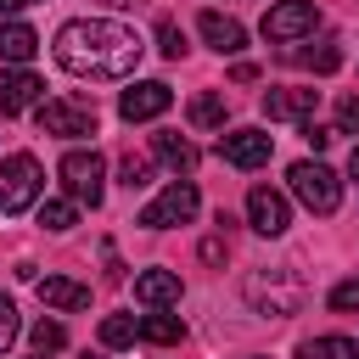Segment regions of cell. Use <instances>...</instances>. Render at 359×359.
Masks as SVG:
<instances>
[{
	"mask_svg": "<svg viewBox=\"0 0 359 359\" xmlns=\"http://www.w3.org/2000/svg\"><path fill=\"white\" fill-rule=\"evenodd\" d=\"M140 34L112 17H73L56 28V62L73 79H129L140 67Z\"/></svg>",
	"mask_w": 359,
	"mask_h": 359,
	"instance_id": "cell-1",
	"label": "cell"
},
{
	"mask_svg": "<svg viewBox=\"0 0 359 359\" xmlns=\"http://www.w3.org/2000/svg\"><path fill=\"white\" fill-rule=\"evenodd\" d=\"M247 303H252L258 314H269V320L297 314V309H303V280H297V269H252V275H247Z\"/></svg>",
	"mask_w": 359,
	"mask_h": 359,
	"instance_id": "cell-2",
	"label": "cell"
},
{
	"mask_svg": "<svg viewBox=\"0 0 359 359\" xmlns=\"http://www.w3.org/2000/svg\"><path fill=\"white\" fill-rule=\"evenodd\" d=\"M39 191H45V168H39V157L11 151V157L0 163V213H22V208H34Z\"/></svg>",
	"mask_w": 359,
	"mask_h": 359,
	"instance_id": "cell-3",
	"label": "cell"
},
{
	"mask_svg": "<svg viewBox=\"0 0 359 359\" xmlns=\"http://www.w3.org/2000/svg\"><path fill=\"white\" fill-rule=\"evenodd\" d=\"M62 191L79 202V208H101V191H107V157L90 146V151H67L62 157Z\"/></svg>",
	"mask_w": 359,
	"mask_h": 359,
	"instance_id": "cell-4",
	"label": "cell"
},
{
	"mask_svg": "<svg viewBox=\"0 0 359 359\" xmlns=\"http://www.w3.org/2000/svg\"><path fill=\"white\" fill-rule=\"evenodd\" d=\"M286 180H292V196H297L309 213H337V202H342V180H337L325 163H309V157H303V163H292Z\"/></svg>",
	"mask_w": 359,
	"mask_h": 359,
	"instance_id": "cell-5",
	"label": "cell"
},
{
	"mask_svg": "<svg viewBox=\"0 0 359 359\" xmlns=\"http://www.w3.org/2000/svg\"><path fill=\"white\" fill-rule=\"evenodd\" d=\"M34 118H39V129L56 135V140H84V135H95V107H90V101H73V95L39 101Z\"/></svg>",
	"mask_w": 359,
	"mask_h": 359,
	"instance_id": "cell-6",
	"label": "cell"
},
{
	"mask_svg": "<svg viewBox=\"0 0 359 359\" xmlns=\"http://www.w3.org/2000/svg\"><path fill=\"white\" fill-rule=\"evenodd\" d=\"M196 208H202L196 185H191V180H174V185H163V191L140 208V224H146V230H174V224L196 219Z\"/></svg>",
	"mask_w": 359,
	"mask_h": 359,
	"instance_id": "cell-7",
	"label": "cell"
},
{
	"mask_svg": "<svg viewBox=\"0 0 359 359\" xmlns=\"http://www.w3.org/2000/svg\"><path fill=\"white\" fill-rule=\"evenodd\" d=\"M314 28H320L314 0H280V6L264 11V39H275V45H286V39H309Z\"/></svg>",
	"mask_w": 359,
	"mask_h": 359,
	"instance_id": "cell-8",
	"label": "cell"
},
{
	"mask_svg": "<svg viewBox=\"0 0 359 359\" xmlns=\"http://www.w3.org/2000/svg\"><path fill=\"white\" fill-rule=\"evenodd\" d=\"M174 107V90L163 84V79H135L123 95H118V112L129 118V123H151V118H163Z\"/></svg>",
	"mask_w": 359,
	"mask_h": 359,
	"instance_id": "cell-9",
	"label": "cell"
},
{
	"mask_svg": "<svg viewBox=\"0 0 359 359\" xmlns=\"http://www.w3.org/2000/svg\"><path fill=\"white\" fill-rule=\"evenodd\" d=\"M247 224H252L258 236H286V224H292V202H286V191H275V185H252V191H247Z\"/></svg>",
	"mask_w": 359,
	"mask_h": 359,
	"instance_id": "cell-10",
	"label": "cell"
},
{
	"mask_svg": "<svg viewBox=\"0 0 359 359\" xmlns=\"http://www.w3.org/2000/svg\"><path fill=\"white\" fill-rule=\"evenodd\" d=\"M269 151H275V140L264 129H230V135H219V157L230 168H264Z\"/></svg>",
	"mask_w": 359,
	"mask_h": 359,
	"instance_id": "cell-11",
	"label": "cell"
},
{
	"mask_svg": "<svg viewBox=\"0 0 359 359\" xmlns=\"http://www.w3.org/2000/svg\"><path fill=\"white\" fill-rule=\"evenodd\" d=\"M180 292H185V286H180L174 269H140V275H135V297H140L146 309H174Z\"/></svg>",
	"mask_w": 359,
	"mask_h": 359,
	"instance_id": "cell-12",
	"label": "cell"
},
{
	"mask_svg": "<svg viewBox=\"0 0 359 359\" xmlns=\"http://www.w3.org/2000/svg\"><path fill=\"white\" fill-rule=\"evenodd\" d=\"M196 28H202V39H208L219 56H236V50L247 45V28H241L236 17H224V11H202V17H196Z\"/></svg>",
	"mask_w": 359,
	"mask_h": 359,
	"instance_id": "cell-13",
	"label": "cell"
},
{
	"mask_svg": "<svg viewBox=\"0 0 359 359\" xmlns=\"http://www.w3.org/2000/svg\"><path fill=\"white\" fill-rule=\"evenodd\" d=\"M314 101H320V90H269V95H264V118H275V123H303V118L314 112Z\"/></svg>",
	"mask_w": 359,
	"mask_h": 359,
	"instance_id": "cell-14",
	"label": "cell"
},
{
	"mask_svg": "<svg viewBox=\"0 0 359 359\" xmlns=\"http://www.w3.org/2000/svg\"><path fill=\"white\" fill-rule=\"evenodd\" d=\"M39 286V303L45 309H90V286H79V280H67V275H45V280H34Z\"/></svg>",
	"mask_w": 359,
	"mask_h": 359,
	"instance_id": "cell-15",
	"label": "cell"
},
{
	"mask_svg": "<svg viewBox=\"0 0 359 359\" xmlns=\"http://www.w3.org/2000/svg\"><path fill=\"white\" fill-rule=\"evenodd\" d=\"M34 50H39V34H34L28 22H17V17H0V62L22 67Z\"/></svg>",
	"mask_w": 359,
	"mask_h": 359,
	"instance_id": "cell-16",
	"label": "cell"
},
{
	"mask_svg": "<svg viewBox=\"0 0 359 359\" xmlns=\"http://www.w3.org/2000/svg\"><path fill=\"white\" fill-rule=\"evenodd\" d=\"M39 95H45V84H39L28 67H17V73H6V79H0V101H6V118H11V112H22V107H39Z\"/></svg>",
	"mask_w": 359,
	"mask_h": 359,
	"instance_id": "cell-17",
	"label": "cell"
},
{
	"mask_svg": "<svg viewBox=\"0 0 359 359\" xmlns=\"http://www.w3.org/2000/svg\"><path fill=\"white\" fill-rule=\"evenodd\" d=\"M151 151H157L174 174H191V168H196V146H191L185 135H151Z\"/></svg>",
	"mask_w": 359,
	"mask_h": 359,
	"instance_id": "cell-18",
	"label": "cell"
},
{
	"mask_svg": "<svg viewBox=\"0 0 359 359\" xmlns=\"http://www.w3.org/2000/svg\"><path fill=\"white\" fill-rule=\"evenodd\" d=\"M140 337H146V342H157V348H174V342L185 337V320H180V314H163V309H151V314L140 320Z\"/></svg>",
	"mask_w": 359,
	"mask_h": 359,
	"instance_id": "cell-19",
	"label": "cell"
},
{
	"mask_svg": "<svg viewBox=\"0 0 359 359\" xmlns=\"http://www.w3.org/2000/svg\"><path fill=\"white\" fill-rule=\"evenodd\" d=\"M297 359H359V342H348V337H309L297 348Z\"/></svg>",
	"mask_w": 359,
	"mask_h": 359,
	"instance_id": "cell-20",
	"label": "cell"
},
{
	"mask_svg": "<svg viewBox=\"0 0 359 359\" xmlns=\"http://www.w3.org/2000/svg\"><path fill=\"white\" fill-rule=\"evenodd\" d=\"M73 219H79V202H73V196H50V202H39V224H45V230L62 236V230H73Z\"/></svg>",
	"mask_w": 359,
	"mask_h": 359,
	"instance_id": "cell-21",
	"label": "cell"
},
{
	"mask_svg": "<svg viewBox=\"0 0 359 359\" xmlns=\"http://www.w3.org/2000/svg\"><path fill=\"white\" fill-rule=\"evenodd\" d=\"M140 337V320L135 314H107L101 320V348H129Z\"/></svg>",
	"mask_w": 359,
	"mask_h": 359,
	"instance_id": "cell-22",
	"label": "cell"
},
{
	"mask_svg": "<svg viewBox=\"0 0 359 359\" xmlns=\"http://www.w3.org/2000/svg\"><path fill=\"white\" fill-rule=\"evenodd\" d=\"M191 123H196V129H224V95H213V90L196 95V101H191Z\"/></svg>",
	"mask_w": 359,
	"mask_h": 359,
	"instance_id": "cell-23",
	"label": "cell"
},
{
	"mask_svg": "<svg viewBox=\"0 0 359 359\" xmlns=\"http://www.w3.org/2000/svg\"><path fill=\"white\" fill-rule=\"evenodd\" d=\"M297 62H303V67H314V73H331V67L342 62V50H337V39H320L314 50H297Z\"/></svg>",
	"mask_w": 359,
	"mask_h": 359,
	"instance_id": "cell-24",
	"label": "cell"
},
{
	"mask_svg": "<svg viewBox=\"0 0 359 359\" xmlns=\"http://www.w3.org/2000/svg\"><path fill=\"white\" fill-rule=\"evenodd\" d=\"M118 180H123L129 191H140V185H151V157H135V151H129V157L118 163Z\"/></svg>",
	"mask_w": 359,
	"mask_h": 359,
	"instance_id": "cell-25",
	"label": "cell"
},
{
	"mask_svg": "<svg viewBox=\"0 0 359 359\" xmlns=\"http://www.w3.org/2000/svg\"><path fill=\"white\" fill-rule=\"evenodd\" d=\"M157 50H163L168 62L185 56V34H180V22H157Z\"/></svg>",
	"mask_w": 359,
	"mask_h": 359,
	"instance_id": "cell-26",
	"label": "cell"
},
{
	"mask_svg": "<svg viewBox=\"0 0 359 359\" xmlns=\"http://www.w3.org/2000/svg\"><path fill=\"white\" fill-rule=\"evenodd\" d=\"M331 309H337V314H353V309H359V275H348V280L331 286Z\"/></svg>",
	"mask_w": 359,
	"mask_h": 359,
	"instance_id": "cell-27",
	"label": "cell"
},
{
	"mask_svg": "<svg viewBox=\"0 0 359 359\" xmlns=\"http://www.w3.org/2000/svg\"><path fill=\"white\" fill-rule=\"evenodd\" d=\"M17 331H22V320H17V303H11L6 292H0V353H6L11 342H17Z\"/></svg>",
	"mask_w": 359,
	"mask_h": 359,
	"instance_id": "cell-28",
	"label": "cell"
},
{
	"mask_svg": "<svg viewBox=\"0 0 359 359\" xmlns=\"http://www.w3.org/2000/svg\"><path fill=\"white\" fill-rule=\"evenodd\" d=\"M62 342H67V331H62L56 320H39V325H34V348H39V353H56Z\"/></svg>",
	"mask_w": 359,
	"mask_h": 359,
	"instance_id": "cell-29",
	"label": "cell"
},
{
	"mask_svg": "<svg viewBox=\"0 0 359 359\" xmlns=\"http://www.w3.org/2000/svg\"><path fill=\"white\" fill-rule=\"evenodd\" d=\"M337 129L342 135H359V95H342L337 101Z\"/></svg>",
	"mask_w": 359,
	"mask_h": 359,
	"instance_id": "cell-30",
	"label": "cell"
},
{
	"mask_svg": "<svg viewBox=\"0 0 359 359\" xmlns=\"http://www.w3.org/2000/svg\"><path fill=\"white\" fill-rule=\"evenodd\" d=\"M337 135H342V129H325V123H314V118H303V140H309L314 151H325V146H331Z\"/></svg>",
	"mask_w": 359,
	"mask_h": 359,
	"instance_id": "cell-31",
	"label": "cell"
},
{
	"mask_svg": "<svg viewBox=\"0 0 359 359\" xmlns=\"http://www.w3.org/2000/svg\"><path fill=\"white\" fill-rule=\"evenodd\" d=\"M34 0H0V17H17V11H28Z\"/></svg>",
	"mask_w": 359,
	"mask_h": 359,
	"instance_id": "cell-32",
	"label": "cell"
},
{
	"mask_svg": "<svg viewBox=\"0 0 359 359\" xmlns=\"http://www.w3.org/2000/svg\"><path fill=\"white\" fill-rule=\"evenodd\" d=\"M348 174H353V180H359V146H353V157H348Z\"/></svg>",
	"mask_w": 359,
	"mask_h": 359,
	"instance_id": "cell-33",
	"label": "cell"
},
{
	"mask_svg": "<svg viewBox=\"0 0 359 359\" xmlns=\"http://www.w3.org/2000/svg\"><path fill=\"white\" fill-rule=\"evenodd\" d=\"M0 118H6V101H0Z\"/></svg>",
	"mask_w": 359,
	"mask_h": 359,
	"instance_id": "cell-34",
	"label": "cell"
},
{
	"mask_svg": "<svg viewBox=\"0 0 359 359\" xmlns=\"http://www.w3.org/2000/svg\"><path fill=\"white\" fill-rule=\"evenodd\" d=\"M39 359H45V353H39Z\"/></svg>",
	"mask_w": 359,
	"mask_h": 359,
	"instance_id": "cell-35",
	"label": "cell"
}]
</instances>
